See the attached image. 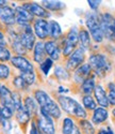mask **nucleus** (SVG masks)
<instances>
[{"label":"nucleus","instance_id":"nucleus-1","mask_svg":"<svg viewBox=\"0 0 115 134\" xmlns=\"http://www.w3.org/2000/svg\"><path fill=\"white\" fill-rule=\"evenodd\" d=\"M35 99L40 104L41 108L48 113L51 117L59 118L61 116V108L58 104L50 98L48 93H46L44 90H36L35 91Z\"/></svg>","mask_w":115,"mask_h":134},{"label":"nucleus","instance_id":"nucleus-2","mask_svg":"<svg viewBox=\"0 0 115 134\" xmlns=\"http://www.w3.org/2000/svg\"><path fill=\"white\" fill-rule=\"evenodd\" d=\"M59 103L61 107L66 111L67 114L73 115L78 118H86L87 114L85 109L80 105L76 100L69 98V97H65V96H60L59 97Z\"/></svg>","mask_w":115,"mask_h":134},{"label":"nucleus","instance_id":"nucleus-3","mask_svg":"<svg viewBox=\"0 0 115 134\" xmlns=\"http://www.w3.org/2000/svg\"><path fill=\"white\" fill-rule=\"evenodd\" d=\"M88 64L95 71V73L99 76H105L111 69L110 61L105 55L102 54H94L90 57Z\"/></svg>","mask_w":115,"mask_h":134},{"label":"nucleus","instance_id":"nucleus-4","mask_svg":"<svg viewBox=\"0 0 115 134\" xmlns=\"http://www.w3.org/2000/svg\"><path fill=\"white\" fill-rule=\"evenodd\" d=\"M85 23H86V26L90 30V33H91L92 38H93V40L97 43L102 42L103 33H102V30H101V27L99 24V17L95 13H90L86 16Z\"/></svg>","mask_w":115,"mask_h":134},{"label":"nucleus","instance_id":"nucleus-5","mask_svg":"<svg viewBox=\"0 0 115 134\" xmlns=\"http://www.w3.org/2000/svg\"><path fill=\"white\" fill-rule=\"evenodd\" d=\"M99 24L102 30V33L107 39L113 40V24L114 18L111 14L105 13L99 16Z\"/></svg>","mask_w":115,"mask_h":134},{"label":"nucleus","instance_id":"nucleus-6","mask_svg":"<svg viewBox=\"0 0 115 134\" xmlns=\"http://www.w3.org/2000/svg\"><path fill=\"white\" fill-rule=\"evenodd\" d=\"M39 128L45 134H54V124L52 117L41 108V117L39 119Z\"/></svg>","mask_w":115,"mask_h":134},{"label":"nucleus","instance_id":"nucleus-7","mask_svg":"<svg viewBox=\"0 0 115 134\" xmlns=\"http://www.w3.org/2000/svg\"><path fill=\"white\" fill-rule=\"evenodd\" d=\"M78 41H79V32L77 31V28H72L68 36L66 38V41H65V44H64V49H63V53L65 56H69L74 53L75 51V47L78 44Z\"/></svg>","mask_w":115,"mask_h":134},{"label":"nucleus","instance_id":"nucleus-8","mask_svg":"<svg viewBox=\"0 0 115 134\" xmlns=\"http://www.w3.org/2000/svg\"><path fill=\"white\" fill-rule=\"evenodd\" d=\"M85 58L84 55V49H82L81 47L77 48L72 55L69 59L67 61V69L68 70H77L80 65H82L83 61Z\"/></svg>","mask_w":115,"mask_h":134},{"label":"nucleus","instance_id":"nucleus-9","mask_svg":"<svg viewBox=\"0 0 115 134\" xmlns=\"http://www.w3.org/2000/svg\"><path fill=\"white\" fill-rule=\"evenodd\" d=\"M15 17H16V21L21 25V26H29L28 24L33 19V15L31 13H29L26 9H24L22 7H17L15 10Z\"/></svg>","mask_w":115,"mask_h":134},{"label":"nucleus","instance_id":"nucleus-10","mask_svg":"<svg viewBox=\"0 0 115 134\" xmlns=\"http://www.w3.org/2000/svg\"><path fill=\"white\" fill-rule=\"evenodd\" d=\"M20 41L22 43L25 48L27 49H32L33 45H34V42H35V37H34L32 29L30 26H26L24 31L21 32L20 35Z\"/></svg>","mask_w":115,"mask_h":134},{"label":"nucleus","instance_id":"nucleus-11","mask_svg":"<svg viewBox=\"0 0 115 134\" xmlns=\"http://www.w3.org/2000/svg\"><path fill=\"white\" fill-rule=\"evenodd\" d=\"M22 8L26 9L32 15H36V16H40V17H49L50 16V13L47 12V10H46L44 7L35 3V2L26 3V4L22 5Z\"/></svg>","mask_w":115,"mask_h":134},{"label":"nucleus","instance_id":"nucleus-12","mask_svg":"<svg viewBox=\"0 0 115 134\" xmlns=\"http://www.w3.org/2000/svg\"><path fill=\"white\" fill-rule=\"evenodd\" d=\"M0 19L7 25H13L16 21L15 11L8 5L0 8Z\"/></svg>","mask_w":115,"mask_h":134},{"label":"nucleus","instance_id":"nucleus-13","mask_svg":"<svg viewBox=\"0 0 115 134\" xmlns=\"http://www.w3.org/2000/svg\"><path fill=\"white\" fill-rule=\"evenodd\" d=\"M34 31H35V35L41 38V39H45L49 36V24L44 19H37L34 23Z\"/></svg>","mask_w":115,"mask_h":134},{"label":"nucleus","instance_id":"nucleus-14","mask_svg":"<svg viewBox=\"0 0 115 134\" xmlns=\"http://www.w3.org/2000/svg\"><path fill=\"white\" fill-rule=\"evenodd\" d=\"M91 72H92V68L88 63H84L82 65H80L75 71V81L77 83H83L85 80L88 79Z\"/></svg>","mask_w":115,"mask_h":134},{"label":"nucleus","instance_id":"nucleus-15","mask_svg":"<svg viewBox=\"0 0 115 134\" xmlns=\"http://www.w3.org/2000/svg\"><path fill=\"white\" fill-rule=\"evenodd\" d=\"M12 63L14 66L18 68L21 72H29V71H34L32 64L24 57H20V56H17V57L12 58Z\"/></svg>","mask_w":115,"mask_h":134},{"label":"nucleus","instance_id":"nucleus-16","mask_svg":"<svg viewBox=\"0 0 115 134\" xmlns=\"http://www.w3.org/2000/svg\"><path fill=\"white\" fill-rule=\"evenodd\" d=\"M94 94H95V98L97 100V102L98 104L103 107V108H106L107 106H109V101H108V96L105 91V89H103V87L101 85H98L95 87L94 89Z\"/></svg>","mask_w":115,"mask_h":134},{"label":"nucleus","instance_id":"nucleus-17","mask_svg":"<svg viewBox=\"0 0 115 134\" xmlns=\"http://www.w3.org/2000/svg\"><path fill=\"white\" fill-rule=\"evenodd\" d=\"M1 101L2 105L4 107H9L12 110H14V104H13V98H12V92L9 90V88L5 86H1Z\"/></svg>","mask_w":115,"mask_h":134},{"label":"nucleus","instance_id":"nucleus-18","mask_svg":"<svg viewBox=\"0 0 115 134\" xmlns=\"http://www.w3.org/2000/svg\"><path fill=\"white\" fill-rule=\"evenodd\" d=\"M45 51L49 55V57L51 60H56L60 57V49L59 46L56 45V43L53 41H49L47 43H45Z\"/></svg>","mask_w":115,"mask_h":134},{"label":"nucleus","instance_id":"nucleus-19","mask_svg":"<svg viewBox=\"0 0 115 134\" xmlns=\"http://www.w3.org/2000/svg\"><path fill=\"white\" fill-rule=\"evenodd\" d=\"M108 116H109V113H108V110L106 108L97 107L94 110L92 121H93V124H95V125H100V124H102L103 121H106L108 119Z\"/></svg>","mask_w":115,"mask_h":134},{"label":"nucleus","instance_id":"nucleus-20","mask_svg":"<svg viewBox=\"0 0 115 134\" xmlns=\"http://www.w3.org/2000/svg\"><path fill=\"white\" fill-rule=\"evenodd\" d=\"M63 134H81V132L71 118H65L63 121Z\"/></svg>","mask_w":115,"mask_h":134},{"label":"nucleus","instance_id":"nucleus-21","mask_svg":"<svg viewBox=\"0 0 115 134\" xmlns=\"http://www.w3.org/2000/svg\"><path fill=\"white\" fill-rule=\"evenodd\" d=\"M79 43L81 45V48L82 49H88L90 46H91V38H90V35L88 32L84 29L80 30L79 31Z\"/></svg>","mask_w":115,"mask_h":134},{"label":"nucleus","instance_id":"nucleus-22","mask_svg":"<svg viewBox=\"0 0 115 134\" xmlns=\"http://www.w3.org/2000/svg\"><path fill=\"white\" fill-rule=\"evenodd\" d=\"M45 44L42 42L36 43V45L34 46V60L39 63H42L45 57Z\"/></svg>","mask_w":115,"mask_h":134},{"label":"nucleus","instance_id":"nucleus-23","mask_svg":"<svg viewBox=\"0 0 115 134\" xmlns=\"http://www.w3.org/2000/svg\"><path fill=\"white\" fill-rule=\"evenodd\" d=\"M95 87H96L95 86V79H94V76H91L82 83L81 90L86 96H90V93H92V91H94Z\"/></svg>","mask_w":115,"mask_h":134},{"label":"nucleus","instance_id":"nucleus-24","mask_svg":"<svg viewBox=\"0 0 115 134\" xmlns=\"http://www.w3.org/2000/svg\"><path fill=\"white\" fill-rule=\"evenodd\" d=\"M25 108L27 109V111L29 113L30 116L35 115L36 110H37V104H36V101H35L34 99H32L31 97H28V98L25 100Z\"/></svg>","mask_w":115,"mask_h":134},{"label":"nucleus","instance_id":"nucleus-25","mask_svg":"<svg viewBox=\"0 0 115 134\" xmlns=\"http://www.w3.org/2000/svg\"><path fill=\"white\" fill-rule=\"evenodd\" d=\"M16 118L18 120L19 124H27L30 119V115L27 111V109L25 108V106H21L19 109L16 110Z\"/></svg>","mask_w":115,"mask_h":134},{"label":"nucleus","instance_id":"nucleus-26","mask_svg":"<svg viewBox=\"0 0 115 134\" xmlns=\"http://www.w3.org/2000/svg\"><path fill=\"white\" fill-rule=\"evenodd\" d=\"M61 33H62V30H61L60 25L58 24L55 20H51L49 23V35L52 38L56 39L61 36Z\"/></svg>","mask_w":115,"mask_h":134},{"label":"nucleus","instance_id":"nucleus-27","mask_svg":"<svg viewBox=\"0 0 115 134\" xmlns=\"http://www.w3.org/2000/svg\"><path fill=\"white\" fill-rule=\"evenodd\" d=\"M43 5L51 11H58L64 8V3L61 1H43Z\"/></svg>","mask_w":115,"mask_h":134},{"label":"nucleus","instance_id":"nucleus-28","mask_svg":"<svg viewBox=\"0 0 115 134\" xmlns=\"http://www.w3.org/2000/svg\"><path fill=\"white\" fill-rule=\"evenodd\" d=\"M82 101H83V105H84V107L85 108H87V109H96L97 107H96V102H95V100L92 98L91 96H85V97H83V99H82Z\"/></svg>","mask_w":115,"mask_h":134},{"label":"nucleus","instance_id":"nucleus-29","mask_svg":"<svg viewBox=\"0 0 115 134\" xmlns=\"http://www.w3.org/2000/svg\"><path fill=\"white\" fill-rule=\"evenodd\" d=\"M80 126H81V128L85 134H94L95 133L94 127L92 126V124L88 122L87 120H81L80 121Z\"/></svg>","mask_w":115,"mask_h":134},{"label":"nucleus","instance_id":"nucleus-30","mask_svg":"<svg viewBox=\"0 0 115 134\" xmlns=\"http://www.w3.org/2000/svg\"><path fill=\"white\" fill-rule=\"evenodd\" d=\"M108 88H109V94H108L109 104L115 105V84L114 83H109Z\"/></svg>","mask_w":115,"mask_h":134},{"label":"nucleus","instance_id":"nucleus-31","mask_svg":"<svg viewBox=\"0 0 115 134\" xmlns=\"http://www.w3.org/2000/svg\"><path fill=\"white\" fill-rule=\"evenodd\" d=\"M20 76L25 80V82H26L28 85L33 84V83H34V81H35V73H34V71L21 72V75H20Z\"/></svg>","mask_w":115,"mask_h":134},{"label":"nucleus","instance_id":"nucleus-32","mask_svg":"<svg viewBox=\"0 0 115 134\" xmlns=\"http://www.w3.org/2000/svg\"><path fill=\"white\" fill-rule=\"evenodd\" d=\"M13 48L15 49V52L17 53V54H19V55H24L25 54V47H24V45H22V43H21V41H20V38L18 39L17 37H15V41L13 42Z\"/></svg>","mask_w":115,"mask_h":134},{"label":"nucleus","instance_id":"nucleus-33","mask_svg":"<svg viewBox=\"0 0 115 134\" xmlns=\"http://www.w3.org/2000/svg\"><path fill=\"white\" fill-rule=\"evenodd\" d=\"M55 75L58 76V79L60 80H68L69 79V74H68V72L61 68V66H58V68L55 69Z\"/></svg>","mask_w":115,"mask_h":134},{"label":"nucleus","instance_id":"nucleus-34","mask_svg":"<svg viewBox=\"0 0 115 134\" xmlns=\"http://www.w3.org/2000/svg\"><path fill=\"white\" fill-rule=\"evenodd\" d=\"M13 83H14L15 87L18 88V89H27V86H28V84L25 82V80L22 79L21 76H17V77H15Z\"/></svg>","mask_w":115,"mask_h":134},{"label":"nucleus","instance_id":"nucleus-35","mask_svg":"<svg viewBox=\"0 0 115 134\" xmlns=\"http://www.w3.org/2000/svg\"><path fill=\"white\" fill-rule=\"evenodd\" d=\"M13 115V110L9 107H0V117L2 119H9Z\"/></svg>","mask_w":115,"mask_h":134},{"label":"nucleus","instance_id":"nucleus-36","mask_svg":"<svg viewBox=\"0 0 115 134\" xmlns=\"http://www.w3.org/2000/svg\"><path fill=\"white\" fill-rule=\"evenodd\" d=\"M51 66H52V60H51L50 58L46 59L44 62L41 63V69H42V71L44 72V74H48L49 70L51 69Z\"/></svg>","mask_w":115,"mask_h":134},{"label":"nucleus","instance_id":"nucleus-37","mask_svg":"<svg viewBox=\"0 0 115 134\" xmlns=\"http://www.w3.org/2000/svg\"><path fill=\"white\" fill-rule=\"evenodd\" d=\"M10 75V69L5 64H0V79L5 80Z\"/></svg>","mask_w":115,"mask_h":134},{"label":"nucleus","instance_id":"nucleus-38","mask_svg":"<svg viewBox=\"0 0 115 134\" xmlns=\"http://www.w3.org/2000/svg\"><path fill=\"white\" fill-rule=\"evenodd\" d=\"M11 58V53L5 47H0V60L7 61Z\"/></svg>","mask_w":115,"mask_h":134},{"label":"nucleus","instance_id":"nucleus-39","mask_svg":"<svg viewBox=\"0 0 115 134\" xmlns=\"http://www.w3.org/2000/svg\"><path fill=\"white\" fill-rule=\"evenodd\" d=\"M88 4H90V7L93 9V10H96L98 7H99V4L101 3V1H99V0H96V1H91V0H88Z\"/></svg>","mask_w":115,"mask_h":134},{"label":"nucleus","instance_id":"nucleus-40","mask_svg":"<svg viewBox=\"0 0 115 134\" xmlns=\"http://www.w3.org/2000/svg\"><path fill=\"white\" fill-rule=\"evenodd\" d=\"M98 134H113V132H112V130L110 128H108V129H101L98 132Z\"/></svg>","mask_w":115,"mask_h":134},{"label":"nucleus","instance_id":"nucleus-41","mask_svg":"<svg viewBox=\"0 0 115 134\" xmlns=\"http://www.w3.org/2000/svg\"><path fill=\"white\" fill-rule=\"evenodd\" d=\"M5 45V40H4V36L2 32H0V47H4Z\"/></svg>","mask_w":115,"mask_h":134},{"label":"nucleus","instance_id":"nucleus-42","mask_svg":"<svg viewBox=\"0 0 115 134\" xmlns=\"http://www.w3.org/2000/svg\"><path fill=\"white\" fill-rule=\"evenodd\" d=\"M31 134H39V131L36 129V126L32 124V127H31Z\"/></svg>","mask_w":115,"mask_h":134},{"label":"nucleus","instance_id":"nucleus-43","mask_svg":"<svg viewBox=\"0 0 115 134\" xmlns=\"http://www.w3.org/2000/svg\"><path fill=\"white\" fill-rule=\"evenodd\" d=\"M5 3H7V1H4V0H0V8H1V7H4Z\"/></svg>","mask_w":115,"mask_h":134},{"label":"nucleus","instance_id":"nucleus-44","mask_svg":"<svg viewBox=\"0 0 115 134\" xmlns=\"http://www.w3.org/2000/svg\"><path fill=\"white\" fill-rule=\"evenodd\" d=\"M113 39L115 40V19H114V24H113Z\"/></svg>","mask_w":115,"mask_h":134},{"label":"nucleus","instance_id":"nucleus-45","mask_svg":"<svg viewBox=\"0 0 115 134\" xmlns=\"http://www.w3.org/2000/svg\"><path fill=\"white\" fill-rule=\"evenodd\" d=\"M113 116H114V117H115V108H114V109H113Z\"/></svg>","mask_w":115,"mask_h":134},{"label":"nucleus","instance_id":"nucleus-46","mask_svg":"<svg viewBox=\"0 0 115 134\" xmlns=\"http://www.w3.org/2000/svg\"><path fill=\"white\" fill-rule=\"evenodd\" d=\"M0 98H1V86H0Z\"/></svg>","mask_w":115,"mask_h":134}]
</instances>
